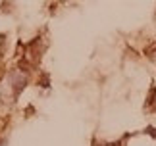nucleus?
Wrapping results in <instances>:
<instances>
[{
    "mask_svg": "<svg viewBox=\"0 0 156 146\" xmlns=\"http://www.w3.org/2000/svg\"><path fill=\"white\" fill-rule=\"evenodd\" d=\"M145 133H147V135H151L152 138H156V129H154V127H147Z\"/></svg>",
    "mask_w": 156,
    "mask_h": 146,
    "instance_id": "nucleus-1",
    "label": "nucleus"
}]
</instances>
